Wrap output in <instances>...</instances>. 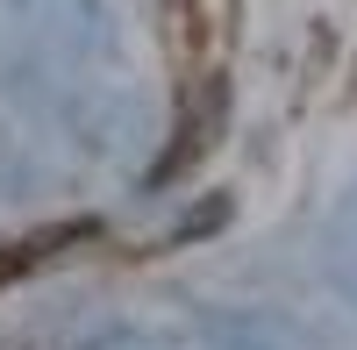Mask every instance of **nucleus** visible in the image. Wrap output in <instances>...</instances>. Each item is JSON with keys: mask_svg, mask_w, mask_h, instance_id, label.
Masks as SVG:
<instances>
[{"mask_svg": "<svg viewBox=\"0 0 357 350\" xmlns=\"http://www.w3.org/2000/svg\"><path fill=\"white\" fill-rule=\"evenodd\" d=\"M22 265H29V250H8V243H0V279H15Z\"/></svg>", "mask_w": 357, "mask_h": 350, "instance_id": "2", "label": "nucleus"}, {"mask_svg": "<svg viewBox=\"0 0 357 350\" xmlns=\"http://www.w3.org/2000/svg\"><path fill=\"white\" fill-rule=\"evenodd\" d=\"M222 215H229V200H200V208L186 215V229H178V236H207V229H215Z\"/></svg>", "mask_w": 357, "mask_h": 350, "instance_id": "1", "label": "nucleus"}]
</instances>
